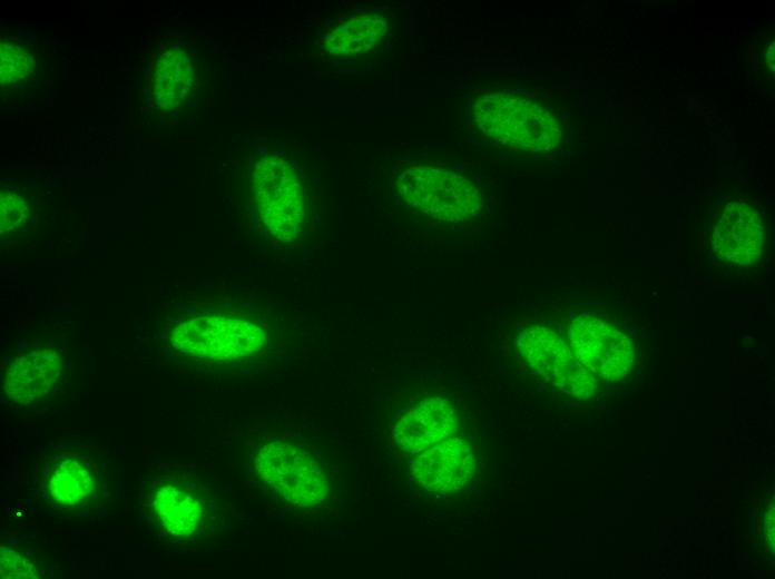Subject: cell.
<instances>
[{
  "label": "cell",
  "mask_w": 775,
  "mask_h": 579,
  "mask_svg": "<svg viewBox=\"0 0 775 579\" xmlns=\"http://www.w3.org/2000/svg\"><path fill=\"white\" fill-rule=\"evenodd\" d=\"M92 489L91 471L78 459L61 460L50 473V495L61 507H72L87 501Z\"/></svg>",
  "instance_id": "9a60e30c"
},
{
  "label": "cell",
  "mask_w": 775,
  "mask_h": 579,
  "mask_svg": "<svg viewBox=\"0 0 775 579\" xmlns=\"http://www.w3.org/2000/svg\"><path fill=\"white\" fill-rule=\"evenodd\" d=\"M568 342L576 359L591 374L606 381H620L631 370V340L601 317L591 314L575 317L568 327Z\"/></svg>",
  "instance_id": "8992f818"
},
{
  "label": "cell",
  "mask_w": 775,
  "mask_h": 579,
  "mask_svg": "<svg viewBox=\"0 0 775 579\" xmlns=\"http://www.w3.org/2000/svg\"><path fill=\"white\" fill-rule=\"evenodd\" d=\"M254 465L259 480L291 504L313 507L327 495L328 482L316 458L295 443L262 445Z\"/></svg>",
  "instance_id": "277c9868"
},
{
  "label": "cell",
  "mask_w": 775,
  "mask_h": 579,
  "mask_svg": "<svg viewBox=\"0 0 775 579\" xmlns=\"http://www.w3.org/2000/svg\"><path fill=\"white\" fill-rule=\"evenodd\" d=\"M0 577L7 579H36L38 572L32 562L10 548H1Z\"/></svg>",
  "instance_id": "ac0fdd59"
},
{
  "label": "cell",
  "mask_w": 775,
  "mask_h": 579,
  "mask_svg": "<svg viewBox=\"0 0 775 579\" xmlns=\"http://www.w3.org/2000/svg\"><path fill=\"white\" fill-rule=\"evenodd\" d=\"M62 371L63 361L56 350H33L20 355L9 365L3 390L10 400L30 404L50 393Z\"/></svg>",
  "instance_id": "8fae6325"
},
{
  "label": "cell",
  "mask_w": 775,
  "mask_h": 579,
  "mask_svg": "<svg viewBox=\"0 0 775 579\" xmlns=\"http://www.w3.org/2000/svg\"><path fill=\"white\" fill-rule=\"evenodd\" d=\"M387 22L377 14H364L350 19L330 32L324 49L336 57H352L374 49L384 38Z\"/></svg>",
  "instance_id": "7c38bea8"
},
{
  "label": "cell",
  "mask_w": 775,
  "mask_h": 579,
  "mask_svg": "<svg viewBox=\"0 0 775 579\" xmlns=\"http://www.w3.org/2000/svg\"><path fill=\"white\" fill-rule=\"evenodd\" d=\"M477 459L463 438H448L418 453L411 462L415 483L433 493L459 491L473 478Z\"/></svg>",
  "instance_id": "ba28073f"
},
{
  "label": "cell",
  "mask_w": 775,
  "mask_h": 579,
  "mask_svg": "<svg viewBox=\"0 0 775 579\" xmlns=\"http://www.w3.org/2000/svg\"><path fill=\"white\" fill-rule=\"evenodd\" d=\"M472 115L484 136L521 150L551 151L562 138L561 125L551 110L513 91L481 96L472 107Z\"/></svg>",
  "instance_id": "6da1fadb"
},
{
  "label": "cell",
  "mask_w": 775,
  "mask_h": 579,
  "mask_svg": "<svg viewBox=\"0 0 775 579\" xmlns=\"http://www.w3.org/2000/svg\"><path fill=\"white\" fill-rule=\"evenodd\" d=\"M194 82V66L185 51L170 50L160 59L154 94L157 102L173 109L184 102Z\"/></svg>",
  "instance_id": "5bb4252c"
},
{
  "label": "cell",
  "mask_w": 775,
  "mask_h": 579,
  "mask_svg": "<svg viewBox=\"0 0 775 579\" xmlns=\"http://www.w3.org/2000/svg\"><path fill=\"white\" fill-rule=\"evenodd\" d=\"M459 424V414L448 399L429 396L400 418L394 428V440L402 450L418 454L453 435Z\"/></svg>",
  "instance_id": "30bf717a"
},
{
  "label": "cell",
  "mask_w": 775,
  "mask_h": 579,
  "mask_svg": "<svg viewBox=\"0 0 775 579\" xmlns=\"http://www.w3.org/2000/svg\"><path fill=\"white\" fill-rule=\"evenodd\" d=\"M259 218L269 235L291 243L304 226L302 183L294 168L278 156L259 159L252 176Z\"/></svg>",
  "instance_id": "3957f363"
},
{
  "label": "cell",
  "mask_w": 775,
  "mask_h": 579,
  "mask_svg": "<svg viewBox=\"0 0 775 579\" xmlns=\"http://www.w3.org/2000/svg\"><path fill=\"white\" fill-rule=\"evenodd\" d=\"M29 208L24 199L12 189L4 188L0 195L1 233L17 230L27 219Z\"/></svg>",
  "instance_id": "2e32d148"
},
{
  "label": "cell",
  "mask_w": 775,
  "mask_h": 579,
  "mask_svg": "<svg viewBox=\"0 0 775 579\" xmlns=\"http://www.w3.org/2000/svg\"><path fill=\"white\" fill-rule=\"evenodd\" d=\"M712 242L715 254L725 262L740 266L755 263L765 245L759 213L744 202L727 204L714 228Z\"/></svg>",
  "instance_id": "9c48e42d"
},
{
  "label": "cell",
  "mask_w": 775,
  "mask_h": 579,
  "mask_svg": "<svg viewBox=\"0 0 775 579\" xmlns=\"http://www.w3.org/2000/svg\"><path fill=\"white\" fill-rule=\"evenodd\" d=\"M264 330L237 317L202 315L178 323L170 342L179 352L204 360H237L253 355L265 345Z\"/></svg>",
  "instance_id": "5b68a950"
},
{
  "label": "cell",
  "mask_w": 775,
  "mask_h": 579,
  "mask_svg": "<svg viewBox=\"0 0 775 579\" xmlns=\"http://www.w3.org/2000/svg\"><path fill=\"white\" fill-rule=\"evenodd\" d=\"M32 70L31 57L19 47L1 46V82L16 84Z\"/></svg>",
  "instance_id": "e0dca14e"
},
{
  "label": "cell",
  "mask_w": 775,
  "mask_h": 579,
  "mask_svg": "<svg viewBox=\"0 0 775 579\" xmlns=\"http://www.w3.org/2000/svg\"><path fill=\"white\" fill-rule=\"evenodd\" d=\"M396 186L411 207L442 222L465 220L483 206L478 186L467 176L444 167L412 166L399 175Z\"/></svg>",
  "instance_id": "7a4b0ae2"
},
{
  "label": "cell",
  "mask_w": 775,
  "mask_h": 579,
  "mask_svg": "<svg viewBox=\"0 0 775 579\" xmlns=\"http://www.w3.org/2000/svg\"><path fill=\"white\" fill-rule=\"evenodd\" d=\"M518 347L530 366L555 386L581 400L595 393L596 379L553 331L532 325L520 333Z\"/></svg>",
  "instance_id": "52a82bcc"
},
{
  "label": "cell",
  "mask_w": 775,
  "mask_h": 579,
  "mask_svg": "<svg viewBox=\"0 0 775 579\" xmlns=\"http://www.w3.org/2000/svg\"><path fill=\"white\" fill-rule=\"evenodd\" d=\"M160 524L174 537H189L198 528L203 510L200 502L182 489L166 484L153 499Z\"/></svg>",
  "instance_id": "4fadbf2b"
}]
</instances>
